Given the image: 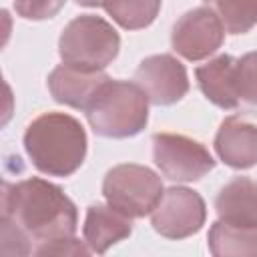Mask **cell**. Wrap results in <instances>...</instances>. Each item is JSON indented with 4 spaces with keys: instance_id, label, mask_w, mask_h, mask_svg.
Listing matches in <instances>:
<instances>
[{
    "instance_id": "obj_1",
    "label": "cell",
    "mask_w": 257,
    "mask_h": 257,
    "mask_svg": "<svg viewBox=\"0 0 257 257\" xmlns=\"http://www.w3.org/2000/svg\"><path fill=\"white\" fill-rule=\"evenodd\" d=\"M2 217L16 223L30 241L48 243L74 237L78 211L64 191L40 177L2 187Z\"/></svg>"
},
{
    "instance_id": "obj_2",
    "label": "cell",
    "mask_w": 257,
    "mask_h": 257,
    "mask_svg": "<svg viewBox=\"0 0 257 257\" xmlns=\"http://www.w3.org/2000/svg\"><path fill=\"white\" fill-rule=\"evenodd\" d=\"M86 133L80 120L64 112L36 116L24 133V149L32 165L48 177H70L86 157Z\"/></svg>"
},
{
    "instance_id": "obj_3",
    "label": "cell",
    "mask_w": 257,
    "mask_h": 257,
    "mask_svg": "<svg viewBox=\"0 0 257 257\" xmlns=\"http://www.w3.org/2000/svg\"><path fill=\"white\" fill-rule=\"evenodd\" d=\"M84 112L94 135L128 139L147 126L149 98L137 82L106 80Z\"/></svg>"
},
{
    "instance_id": "obj_4",
    "label": "cell",
    "mask_w": 257,
    "mask_h": 257,
    "mask_svg": "<svg viewBox=\"0 0 257 257\" xmlns=\"http://www.w3.org/2000/svg\"><path fill=\"white\" fill-rule=\"evenodd\" d=\"M118 48L120 36L112 24L92 14H80L70 20L58 38L62 62L88 70L106 68L116 58Z\"/></svg>"
},
{
    "instance_id": "obj_5",
    "label": "cell",
    "mask_w": 257,
    "mask_h": 257,
    "mask_svg": "<svg viewBox=\"0 0 257 257\" xmlns=\"http://www.w3.org/2000/svg\"><path fill=\"white\" fill-rule=\"evenodd\" d=\"M163 193L161 177L149 167L135 163L112 167L102 181V195L106 203L131 219L151 215Z\"/></svg>"
},
{
    "instance_id": "obj_6",
    "label": "cell",
    "mask_w": 257,
    "mask_h": 257,
    "mask_svg": "<svg viewBox=\"0 0 257 257\" xmlns=\"http://www.w3.org/2000/svg\"><path fill=\"white\" fill-rule=\"evenodd\" d=\"M153 159L163 177L177 183L199 181L215 167V159L205 145L175 133L153 135Z\"/></svg>"
},
{
    "instance_id": "obj_7",
    "label": "cell",
    "mask_w": 257,
    "mask_h": 257,
    "mask_svg": "<svg viewBox=\"0 0 257 257\" xmlns=\"http://www.w3.org/2000/svg\"><path fill=\"white\" fill-rule=\"evenodd\" d=\"M207 219L203 197L187 187H171L151 213L153 229L167 239H185L201 231Z\"/></svg>"
},
{
    "instance_id": "obj_8",
    "label": "cell",
    "mask_w": 257,
    "mask_h": 257,
    "mask_svg": "<svg viewBox=\"0 0 257 257\" xmlns=\"http://www.w3.org/2000/svg\"><path fill=\"white\" fill-rule=\"evenodd\" d=\"M225 40V26L209 6L185 12L173 26L171 44L177 54L197 62L215 54Z\"/></svg>"
},
{
    "instance_id": "obj_9",
    "label": "cell",
    "mask_w": 257,
    "mask_h": 257,
    "mask_svg": "<svg viewBox=\"0 0 257 257\" xmlns=\"http://www.w3.org/2000/svg\"><path fill=\"white\" fill-rule=\"evenodd\" d=\"M135 82L145 90L149 102L157 106H169L189 92L187 68L171 54H153L141 60Z\"/></svg>"
},
{
    "instance_id": "obj_10",
    "label": "cell",
    "mask_w": 257,
    "mask_h": 257,
    "mask_svg": "<svg viewBox=\"0 0 257 257\" xmlns=\"http://www.w3.org/2000/svg\"><path fill=\"white\" fill-rule=\"evenodd\" d=\"M106 80L110 78L102 70H88L62 62L48 74V90L56 102L86 110Z\"/></svg>"
},
{
    "instance_id": "obj_11",
    "label": "cell",
    "mask_w": 257,
    "mask_h": 257,
    "mask_svg": "<svg viewBox=\"0 0 257 257\" xmlns=\"http://www.w3.org/2000/svg\"><path fill=\"white\" fill-rule=\"evenodd\" d=\"M217 157L231 169L257 165V124L243 116H227L215 135Z\"/></svg>"
},
{
    "instance_id": "obj_12",
    "label": "cell",
    "mask_w": 257,
    "mask_h": 257,
    "mask_svg": "<svg viewBox=\"0 0 257 257\" xmlns=\"http://www.w3.org/2000/svg\"><path fill=\"white\" fill-rule=\"evenodd\" d=\"M131 233H133L131 217L116 211L108 203L106 205L96 203L86 209L82 235H84V243L92 253L96 255L106 253L114 243L126 239Z\"/></svg>"
},
{
    "instance_id": "obj_13",
    "label": "cell",
    "mask_w": 257,
    "mask_h": 257,
    "mask_svg": "<svg viewBox=\"0 0 257 257\" xmlns=\"http://www.w3.org/2000/svg\"><path fill=\"white\" fill-rule=\"evenodd\" d=\"M235 64L237 58L231 54H219L195 70L201 92L207 96V100L225 110L239 106V96L235 90Z\"/></svg>"
},
{
    "instance_id": "obj_14",
    "label": "cell",
    "mask_w": 257,
    "mask_h": 257,
    "mask_svg": "<svg viewBox=\"0 0 257 257\" xmlns=\"http://www.w3.org/2000/svg\"><path fill=\"white\" fill-rule=\"evenodd\" d=\"M215 211L221 221L257 227V183L249 177L229 181L215 197Z\"/></svg>"
},
{
    "instance_id": "obj_15",
    "label": "cell",
    "mask_w": 257,
    "mask_h": 257,
    "mask_svg": "<svg viewBox=\"0 0 257 257\" xmlns=\"http://www.w3.org/2000/svg\"><path fill=\"white\" fill-rule=\"evenodd\" d=\"M209 251L215 257H257V227L215 221L209 229Z\"/></svg>"
},
{
    "instance_id": "obj_16",
    "label": "cell",
    "mask_w": 257,
    "mask_h": 257,
    "mask_svg": "<svg viewBox=\"0 0 257 257\" xmlns=\"http://www.w3.org/2000/svg\"><path fill=\"white\" fill-rule=\"evenodd\" d=\"M163 0H104L106 14L124 30H141L155 22Z\"/></svg>"
},
{
    "instance_id": "obj_17",
    "label": "cell",
    "mask_w": 257,
    "mask_h": 257,
    "mask_svg": "<svg viewBox=\"0 0 257 257\" xmlns=\"http://www.w3.org/2000/svg\"><path fill=\"white\" fill-rule=\"evenodd\" d=\"M205 4L229 34H245L257 24V0H205Z\"/></svg>"
},
{
    "instance_id": "obj_18",
    "label": "cell",
    "mask_w": 257,
    "mask_h": 257,
    "mask_svg": "<svg viewBox=\"0 0 257 257\" xmlns=\"http://www.w3.org/2000/svg\"><path fill=\"white\" fill-rule=\"evenodd\" d=\"M235 90L239 100L257 106V50L237 58L235 64Z\"/></svg>"
},
{
    "instance_id": "obj_19",
    "label": "cell",
    "mask_w": 257,
    "mask_h": 257,
    "mask_svg": "<svg viewBox=\"0 0 257 257\" xmlns=\"http://www.w3.org/2000/svg\"><path fill=\"white\" fill-rule=\"evenodd\" d=\"M66 0H14V10L24 20H46L56 16Z\"/></svg>"
},
{
    "instance_id": "obj_20",
    "label": "cell",
    "mask_w": 257,
    "mask_h": 257,
    "mask_svg": "<svg viewBox=\"0 0 257 257\" xmlns=\"http://www.w3.org/2000/svg\"><path fill=\"white\" fill-rule=\"evenodd\" d=\"M34 255H88L92 253L86 243H80L74 237H64L48 243H40L34 251Z\"/></svg>"
},
{
    "instance_id": "obj_21",
    "label": "cell",
    "mask_w": 257,
    "mask_h": 257,
    "mask_svg": "<svg viewBox=\"0 0 257 257\" xmlns=\"http://www.w3.org/2000/svg\"><path fill=\"white\" fill-rule=\"evenodd\" d=\"M74 2L80 6H86V8H96V6H102L104 0H74Z\"/></svg>"
}]
</instances>
